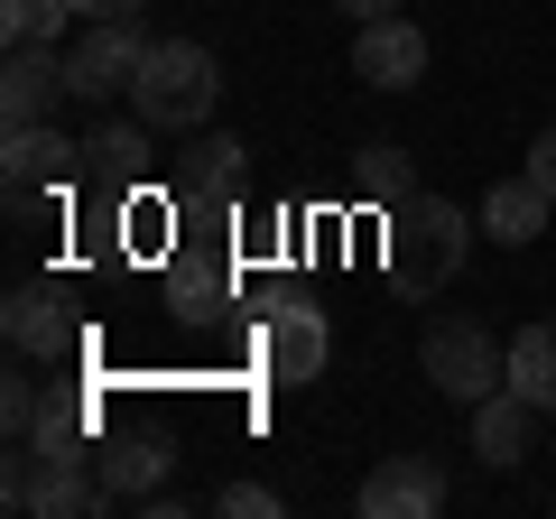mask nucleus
<instances>
[{"instance_id":"1","label":"nucleus","mask_w":556,"mask_h":519,"mask_svg":"<svg viewBox=\"0 0 556 519\" xmlns=\"http://www.w3.org/2000/svg\"><path fill=\"white\" fill-rule=\"evenodd\" d=\"M214 93H223L214 47L149 38V65H139V84H130V112L149 121V130H204V121H214Z\"/></svg>"},{"instance_id":"2","label":"nucleus","mask_w":556,"mask_h":519,"mask_svg":"<svg viewBox=\"0 0 556 519\" xmlns=\"http://www.w3.org/2000/svg\"><path fill=\"white\" fill-rule=\"evenodd\" d=\"M473 223L482 214H464V204H445V195H408L390 214V279L399 288H445L464 269V251H473Z\"/></svg>"},{"instance_id":"3","label":"nucleus","mask_w":556,"mask_h":519,"mask_svg":"<svg viewBox=\"0 0 556 519\" xmlns=\"http://www.w3.org/2000/svg\"><path fill=\"white\" fill-rule=\"evenodd\" d=\"M417 362H427V390H445V400H492L501 380H510V353H501V334L492 325H473V316H437L427 325V343H417Z\"/></svg>"},{"instance_id":"4","label":"nucleus","mask_w":556,"mask_h":519,"mask_svg":"<svg viewBox=\"0 0 556 519\" xmlns=\"http://www.w3.org/2000/svg\"><path fill=\"white\" fill-rule=\"evenodd\" d=\"M251 353H260V380L298 390V380H316V371H325V353H334V325H325V306H306V298H278V306H260V325H251Z\"/></svg>"},{"instance_id":"5","label":"nucleus","mask_w":556,"mask_h":519,"mask_svg":"<svg viewBox=\"0 0 556 519\" xmlns=\"http://www.w3.org/2000/svg\"><path fill=\"white\" fill-rule=\"evenodd\" d=\"M139 65H149V38H139V20H84V38L65 47L75 102H112V93H130Z\"/></svg>"},{"instance_id":"6","label":"nucleus","mask_w":556,"mask_h":519,"mask_svg":"<svg viewBox=\"0 0 556 519\" xmlns=\"http://www.w3.org/2000/svg\"><path fill=\"white\" fill-rule=\"evenodd\" d=\"M84 167H93V159H84V140H65L56 121H20V130H10V149H0L10 195H65Z\"/></svg>"},{"instance_id":"7","label":"nucleus","mask_w":556,"mask_h":519,"mask_svg":"<svg viewBox=\"0 0 556 519\" xmlns=\"http://www.w3.org/2000/svg\"><path fill=\"white\" fill-rule=\"evenodd\" d=\"M353 75L371 84V93H408V84H427V28H417L408 10L362 20L353 28Z\"/></svg>"},{"instance_id":"8","label":"nucleus","mask_w":556,"mask_h":519,"mask_svg":"<svg viewBox=\"0 0 556 519\" xmlns=\"http://www.w3.org/2000/svg\"><path fill=\"white\" fill-rule=\"evenodd\" d=\"M362 519H437L445 510V473H437V455H390V464H371L362 473Z\"/></svg>"},{"instance_id":"9","label":"nucleus","mask_w":556,"mask_h":519,"mask_svg":"<svg viewBox=\"0 0 556 519\" xmlns=\"http://www.w3.org/2000/svg\"><path fill=\"white\" fill-rule=\"evenodd\" d=\"M0 325H10V353H28V362H65L84 343V325H75V306L56 298L47 279H28V288H10V306H0Z\"/></svg>"},{"instance_id":"10","label":"nucleus","mask_w":556,"mask_h":519,"mask_svg":"<svg viewBox=\"0 0 556 519\" xmlns=\"http://www.w3.org/2000/svg\"><path fill=\"white\" fill-rule=\"evenodd\" d=\"M538 418H547V408H538V400H519L510 380H501L492 400H473V455L492 464V473L529 464V455H538Z\"/></svg>"},{"instance_id":"11","label":"nucleus","mask_w":556,"mask_h":519,"mask_svg":"<svg viewBox=\"0 0 556 519\" xmlns=\"http://www.w3.org/2000/svg\"><path fill=\"white\" fill-rule=\"evenodd\" d=\"M56 93H75L56 47H10V65H0V112H10V130L20 121H56Z\"/></svg>"},{"instance_id":"12","label":"nucleus","mask_w":556,"mask_h":519,"mask_svg":"<svg viewBox=\"0 0 556 519\" xmlns=\"http://www.w3.org/2000/svg\"><path fill=\"white\" fill-rule=\"evenodd\" d=\"M547 214H556V195L519 167V177H492V195H482V232L501 241V251H519V241H538L547 232Z\"/></svg>"},{"instance_id":"13","label":"nucleus","mask_w":556,"mask_h":519,"mask_svg":"<svg viewBox=\"0 0 556 519\" xmlns=\"http://www.w3.org/2000/svg\"><path fill=\"white\" fill-rule=\"evenodd\" d=\"M241 167H251V149H241L232 130H195V149H186V167H177V195L186 204H232Z\"/></svg>"},{"instance_id":"14","label":"nucleus","mask_w":556,"mask_h":519,"mask_svg":"<svg viewBox=\"0 0 556 519\" xmlns=\"http://www.w3.org/2000/svg\"><path fill=\"white\" fill-rule=\"evenodd\" d=\"M343 195H353V204H371V214H399V204L417 195V167H408V149H390V140L353 149V159H343Z\"/></svg>"},{"instance_id":"15","label":"nucleus","mask_w":556,"mask_h":519,"mask_svg":"<svg viewBox=\"0 0 556 519\" xmlns=\"http://www.w3.org/2000/svg\"><path fill=\"white\" fill-rule=\"evenodd\" d=\"M93 482L112 492V510H121V501H149L167 482V436H112L93 455Z\"/></svg>"},{"instance_id":"16","label":"nucleus","mask_w":556,"mask_h":519,"mask_svg":"<svg viewBox=\"0 0 556 519\" xmlns=\"http://www.w3.org/2000/svg\"><path fill=\"white\" fill-rule=\"evenodd\" d=\"M20 445H38V464H93V400L65 390V400H38V427Z\"/></svg>"},{"instance_id":"17","label":"nucleus","mask_w":556,"mask_h":519,"mask_svg":"<svg viewBox=\"0 0 556 519\" xmlns=\"http://www.w3.org/2000/svg\"><path fill=\"white\" fill-rule=\"evenodd\" d=\"M84 159H93V177L102 186H121V195H130V186H149V121H102L93 140H84Z\"/></svg>"},{"instance_id":"18","label":"nucleus","mask_w":556,"mask_h":519,"mask_svg":"<svg viewBox=\"0 0 556 519\" xmlns=\"http://www.w3.org/2000/svg\"><path fill=\"white\" fill-rule=\"evenodd\" d=\"M510 390L538 400V408H556V316H538V325L510 334Z\"/></svg>"},{"instance_id":"19","label":"nucleus","mask_w":556,"mask_h":519,"mask_svg":"<svg viewBox=\"0 0 556 519\" xmlns=\"http://www.w3.org/2000/svg\"><path fill=\"white\" fill-rule=\"evenodd\" d=\"M65 20H75L65 0H0V28H10V47H56Z\"/></svg>"},{"instance_id":"20","label":"nucleus","mask_w":556,"mask_h":519,"mask_svg":"<svg viewBox=\"0 0 556 519\" xmlns=\"http://www.w3.org/2000/svg\"><path fill=\"white\" fill-rule=\"evenodd\" d=\"M214 519H278V492H269V482H223Z\"/></svg>"},{"instance_id":"21","label":"nucleus","mask_w":556,"mask_h":519,"mask_svg":"<svg viewBox=\"0 0 556 519\" xmlns=\"http://www.w3.org/2000/svg\"><path fill=\"white\" fill-rule=\"evenodd\" d=\"M0 427H10V436H28V427H38V390H28V380H10V390H0Z\"/></svg>"},{"instance_id":"22","label":"nucleus","mask_w":556,"mask_h":519,"mask_svg":"<svg viewBox=\"0 0 556 519\" xmlns=\"http://www.w3.org/2000/svg\"><path fill=\"white\" fill-rule=\"evenodd\" d=\"M529 177H538V186H547V195H556V121H547V130H538V140H529Z\"/></svg>"},{"instance_id":"23","label":"nucleus","mask_w":556,"mask_h":519,"mask_svg":"<svg viewBox=\"0 0 556 519\" xmlns=\"http://www.w3.org/2000/svg\"><path fill=\"white\" fill-rule=\"evenodd\" d=\"M65 10H75V20H139L149 0H65Z\"/></svg>"},{"instance_id":"24","label":"nucleus","mask_w":556,"mask_h":519,"mask_svg":"<svg viewBox=\"0 0 556 519\" xmlns=\"http://www.w3.org/2000/svg\"><path fill=\"white\" fill-rule=\"evenodd\" d=\"M334 10H343V20H353V28H362V20H390L399 0H334Z\"/></svg>"}]
</instances>
